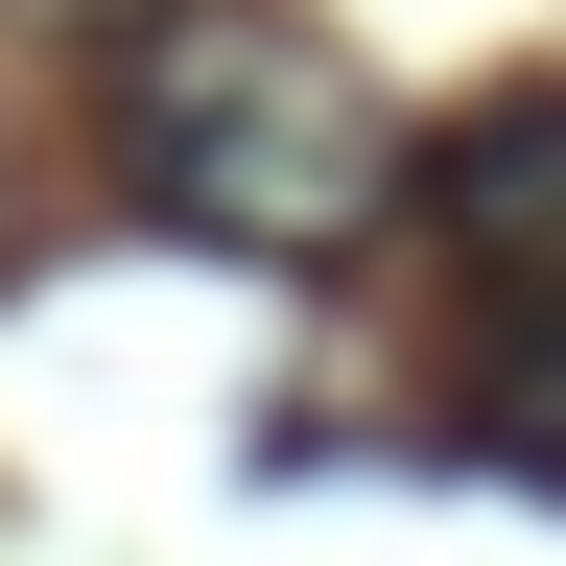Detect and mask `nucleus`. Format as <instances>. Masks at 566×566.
<instances>
[{
    "mask_svg": "<svg viewBox=\"0 0 566 566\" xmlns=\"http://www.w3.org/2000/svg\"><path fill=\"white\" fill-rule=\"evenodd\" d=\"M424 212L495 260V307H566V95H495L424 142Z\"/></svg>",
    "mask_w": 566,
    "mask_h": 566,
    "instance_id": "f03ea898",
    "label": "nucleus"
},
{
    "mask_svg": "<svg viewBox=\"0 0 566 566\" xmlns=\"http://www.w3.org/2000/svg\"><path fill=\"white\" fill-rule=\"evenodd\" d=\"M118 142H142V212L212 237V260H331V237H378V212L424 189L401 118L354 95L307 24H166L118 71Z\"/></svg>",
    "mask_w": 566,
    "mask_h": 566,
    "instance_id": "f257e3e1",
    "label": "nucleus"
}]
</instances>
